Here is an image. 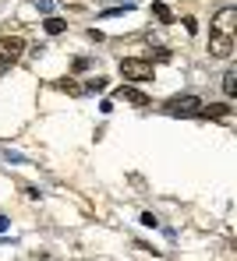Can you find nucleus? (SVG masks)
I'll return each instance as SVG.
<instances>
[{
  "mask_svg": "<svg viewBox=\"0 0 237 261\" xmlns=\"http://www.w3.org/2000/svg\"><path fill=\"white\" fill-rule=\"evenodd\" d=\"M121 74H124V82H152V60L124 57L121 60Z\"/></svg>",
  "mask_w": 237,
  "mask_h": 261,
  "instance_id": "1",
  "label": "nucleus"
},
{
  "mask_svg": "<svg viewBox=\"0 0 237 261\" xmlns=\"http://www.w3.org/2000/svg\"><path fill=\"white\" fill-rule=\"evenodd\" d=\"M25 53V39L21 36H4L0 39V71H7L11 64H18Z\"/></svg>",
  "mask_w": 237,
  "mask_h": 261,
  "instance_id": "2",
  "label": "nucleus"
},
{
  "mask_svg": "<svg viewBox=\"0 0 237 261\" xmlns=\"http://www.w3.org/2000/svg\"><path fill=\"white\" fill-rule=\"evenodd\" d=\"M198 106H202V99H198V95H174L163 110H167L170 117H195V113H198Z\"/></svg>",
  "mask_w": 237,
  "mask_h": 261,
  "instance_id": "3",
  "label": "nucleus"
},
{
  "mask_svg": "<svg viewBox=\"0 0 237 261\" xmlns=\"http://www.w3.org/2000/svg\"><path fill=\"white\" fill-rule=\"evenodd\" d=\"M234 25H237V7H220L216 18H212V32H220V36H234Z\"/></svg>",
  "mask_w": 237,
  "mask_h": 261,
  "instance_id": "4",
  "label": "nucleus"
},
{
  "mask_svg": "<svg viewBox=\"0 0 237 261\" xmlns=\"http://www.w3.org/2000/svg\"><path fill=\"white\" fill-rule=\"evenodd\" d=\"M230 53H234V36H220V32H212V39H209V57L227 60Z\"/></svg>",
  "mask_w": 237,
  "mask_h": 261,
  "instance_id": "5",
  "label": "nucleus"
},
{
  "mask_svg": "<svg viewBox=\"0 0 237 261\" xmlns=\"http://www.w3.org/2000/svg\"><path fill=\"white\" fill-rule=\"evenodd\" d=\"M195 117H205V120H227V117H230V106H227V102H209V106L202 102Z\"/></svg>",
  "mask_w": 237,
  "mask_h": 261,
  "instance_id": "6",
  "label": "nucleus"
},
{
  "mask_svg": "<svg viewBox=\"0 0 237 261\" xmlns=\"http://www.w3.org/2000/svg\"><path fill=\"white\" fill-rule=\"evenodd\" d=\"M113 95H117V99H124V102H135V106H149V102H152L145 92H138V88H131V85H121Z\"/></svg>",
  "mask_w": 237,
  "mask_h": 261,
  "instance_id": "7",
  "label": "nucleus"
},
{
  "mask_svg": "<svg viewBox=\"0 0 237 261\" xmlns=\"http://www.w3.org/2000/svg\"><path fill=\"white\" fill-rule=\"evenodd\" d=\"M152 14L163 21V25H174V11L167 7V4H159V0H152Z\"/></svg>",
  "mask_w": 237,
  "mask_h": 261,
  "instance_id": "8",
  "label": "nucleus"
},
{
  "mask_svg": "<svg viewBox=\"0 0 237 261\" xmlns=\"http://www.w3.org/2000/svg\"><path fill=\"white\" fill-rule=\"evenodd\" d=\"M149 60H156V64H170L174 53H170L167 46H152V49H149Z\"/></svg>",
  "mask_w": 237,
  "mask_h": 261,
  "instance_id": "9",
  "label": "nucleus"
},
{
  "mask_svg": "<svg viewBox=\"0 0 237 261\" xmlns=\"http://www.w3.org/2000/svg\"><path fill=\"white\" fill-rule=\"evenodd\" d=\"M223 92H227V99H234V95H237V71H234V67L223 74Z\"/></svg>",
  "mask_w": 237,
  "mask_h": 261,
  "instance_id": "10",
  "label": "nucleus"
},
{
  "mask_svg": "<svg viewBox=\"0 0 237 261\" xmlns=\"http://www.w3.org/2000/svg\"><path fill=\"white\" fill-rule=\"evenodd\" d=\"M64 29H67V21H64V18H46V32H50V36H60Z\"/></svg>",
  "mask_w": 237,
  "mask_h": 261,
  "instance_id": "11",
  "label": "nucleus"
},
{
  "mask_svg": "<svg viewBox=\"0 0 237 261\" xmlns=\"http://www.w3.org/2000/svg\"><path fill=\"white\" fill-rule=\"evenodd\" d=\"M57 88H60V92H67V95H82V92H85L82 85H75L71 78H64V82H57Z\"/></svg>",
  "mask_w": 237,
  "mask_h": 261,
  "instance_id": "12",
  "label": "nucleus"
},
{
  "mask_svg": "<svg viewBox=\"0 0 237 261\" xmlns=\"http://www.w3.org/2000/svg\"><path fill=\"white\" fill-rule=\"evenodd\" d=\"M82 88H85V92H103V88H106V78H92L89 85H82Z\"/></svg>",
  "mask_w": 237,
  "mask_h": 261,
  "instance_id": "13",
  "label": "nucleus"
},
{
  "mask_svg": "<svg viewBox=\"0 0 237 261\" xmlns=\"http://www.w3.org/2000/svg\"><path fill=\"white\" fill-rule=\"evenodd\" d=\"M142 226H159V219L152 216V212H145V216H142Z\"/></svg>",
  "mask_w": 237,
  "mask_h": 261,
  "instance_id": "14",
  "label": "nucleus"
},
{
  "mask_svg": "<svg viewBox=\"0 0 237 261\" xmlns=\"http://www.w3.org/2000/svg\"><path fill=\"white\" fill-rule=\"evenodd\" d=\"M184 29H188L191 36H195V32H198V21H195V18H184Z\"/></svg>",
  "mask_w": 237,
  "mask_h": 261,
  "instance_id": "15",
  "label": "nucleus"
},
{
  "mask_svg": "<svg viewBox=\"0 0 237 261\" xmlns=\"http://www.w3.org/2000/svg\"><path fill=\"white\" fill-rule=\"evenodd\" d=\"M36 4H39V11H43V14H50V11H53V0H36Z\"/></svg>",
  "mask_w": 237,
  "mask_h": 261,
  "instance_id": "16",
  "label": "nucleus"
},
{
  "mask_svg": "<svg viewBox=\"0 0 237 261\" xmlns=\"http://www.w3.org/2000/svg\"><path fill=\"white\" fill-rule=\"evenodd\" d=\"M7 226H11V222H7V216H0V233H7Z\"/></svg>",
  "mask_w": 237,
  "mask_h": 261,
  "instance_id": "17",
  "label": "nucleus"
}]
</instances>
